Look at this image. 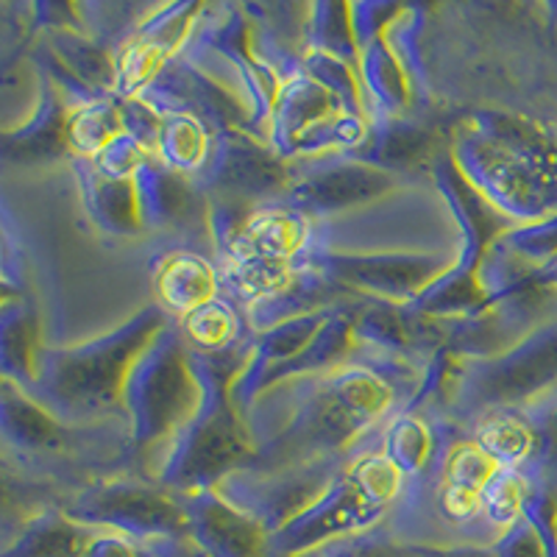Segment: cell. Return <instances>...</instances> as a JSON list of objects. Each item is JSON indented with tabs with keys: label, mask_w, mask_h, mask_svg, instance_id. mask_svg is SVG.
Segmentation results:
<instances>
[{
	"label": "cell",
	"mask_w": 557,
	"mask_h": 557,
	"mask_svg": "<svg viewBox=\"0 0 557 557\" xmlns=\"http://www.w3.org/2000/svg\"><path fill=\"white\" fill-rule=\"evenodd\" d=\"M496 471H499V462L482 446L457 449L449 460V469H446V510L455 519L474 513L476 505H482V491Z\"/></svg>",
	"instance_id": "cell-1"
},
{
	"label": "cell",
	"mask_w": 557,
	"mask_h": 557,
	"mask_svg": "<svg viewBox=\"0 0 557 557\" xmlns=\"http://www.w3.org/2000/svg\"><path fill=\"white\" fill-rule=\"evenodd\" d=\"M159 293L168 307L190 315L207 307L209 298L215 296V273L198 257L182 253V257H173L159 273Z\"/></svg>",
	"instance_id": "cell-2"
},
{
	"label": "cell",
	"mask_w": 557,
	"mask_h": 557,
	"mask_svg": "<svg viewBox=\"0 0 557 557\" xmlns=\"http://www.w3.org/2000/svg\"><path fill=\"white\" fill-rule=\"evenodd\" d=\"M480 444L496 462H519L530 455L532 432L519 421H494L482 430Z\"/></svg>",
	"instance_id": "cell-3"
},
{
	"label": "cell",
	"mask_w": 557,
	"mask_h": 557,
	"mask_svg": "<svg viewBox=\"0 0 557 557\" xmlns=\"http://www.w3.org/2000/svg\"><path fill=\"white\" fill-rule=\"evenodd\" d=\"M521 482L516 480L510 471H496L491 476V482L482 491V505H485L487 516H494L496 521L507 524V521H513L521 510Z\"/></svg>",
	"instance_id": "cell-4"
},
{
	"label": "cell",
	"mask_w": 557,
	"mask_h": 557,
	"mask_svg": "<svg viewBox=\"0 0 557 557\" xmlns=\"http://www.w3.org/2000/svg\"><path fill=\"white\" fill-rule=\"evenodd\" d=\"M232 332H235V323L223 307L207 305L187 315V335L201 348L223 346L232 337Z\"/></svg>",
	"instance_id": "cell-5"
},
{
	"label": "cell",
	"mask_w": 557,
	"mask_h": 557,
	"mask_svg": "<svg viewBox=\"0 0 557 557\" xmlns=\"http://www.w3.org/2000/svg\"><path fill=\"white\" fill-rule=\"evenodd\" d=\"M84 557H139L128 541L117 539V535H107V539L89 541Z\"/></svg>",
	"instance_id": "cell-6"
},
{
	"label": "cell",
	"mask_w": 557,
	"mask_h": 557,
	"mask_svg": "<svg viewBox=\"0 0 557 557\" xmlns=\"http://www.w3.org/2000/svg\"><path fill=\"white\" fill-rule=\"evenodd\" d=\"M187 557H209V555H203V552H201V555H187Z\"/></svg>",
	"instance_id": "cell-7"
}]
</instances>
